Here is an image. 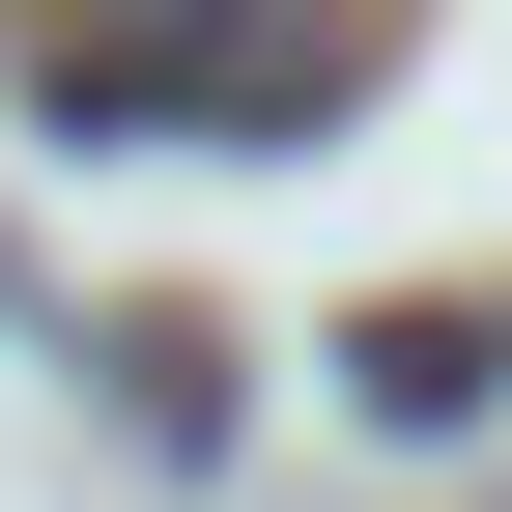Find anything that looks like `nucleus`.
Wrapping results in <instances>:
<instances>
[{"label":"nucleus","mask_w":512,"mask_h":512,"mask_svg":"<svg viewBox=\"0 0 512 512\" xmlns=\"http://www.w3.org/2000/svg\"><path fill=\"white\" fill-rule=\"evenodd\" d=\"M342 399H370V427H456V399H484V342H456V313H370V342H342Z\"/></svg>","instance_id":"nucleus-1"}]
</instances>
